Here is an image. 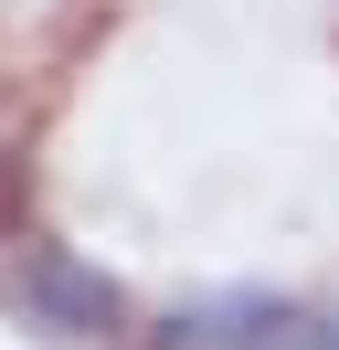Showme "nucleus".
Wrapping results in <instances>:
<instances>
[{"mask_svg": "<svg viewBox=\"0 0 339 350\" xmlns=\"http://www.w3.org/2000/svg\"><path fill=\"white\" fill-rule=\"evenodd\" d=\"M0 297H11L32 329H53V340H117V329H127V297H117L85 255H64L53 234H21V244H11Z\"/></svg>", "mask_w": 339, "mask_h": 350, "instance_id": "f257e3e1", "label": "nucleus"}, {"mask_svg": "<svg viewBox=\"0 0 339 350\" xmlns=\"http://www.w3.org/2000/svg\"><path fill=\"white\" fill-rule=\"evenodd\" d=\"M170 340L180 350H329L308 319H297L286 297H265V286H223V297H191L180 319H170Z\"/></svg>", "mask_w": 339, "mask_h": 350, "instance_id": "f03ea898", "label": "nucleus"}, {"mask_svg": "<svg viewBox=\"0 0 339 350\" xmlns=\"http://www.w3.org/2000/svg\"><path fill=\"white\" fill-rule=\"evenodd\" d=\"M329 340H339V329H329Z\"/></svg>", "mask_w": 339, "mask_h": 350, "instance_id": "20e7f679", "label": "nucleus"}, {"mask_svg": "<svg viewBox=\"0 0 339 350\" xmlns=\"http://www.w3.org/2000/svg\"><path fill=\"white\" fill-rule=\"evenodd\" d=\"M0 244H21V170L0 159Z\"/></svg>", "mask_w": 339, "mask_h": 350, "instance_id": "7ed1b4c3", "label": "nucleus"}]
</instances>
